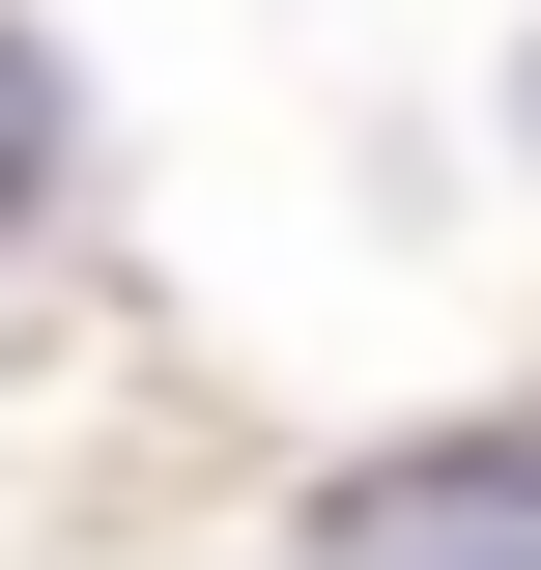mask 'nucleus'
I'll list each match as a JSON object with an SVG mask.
<instances>
[{
  "instance_id": "nucleus-1",
  "label": "nucleus",
  "mask_w": 541,
  "mask_h": 570,
  "mask_svg": "<svg viewBox=\"0 0 541 570\" xmlns=\"http://www.w3.org/2000/svg\"><path fill=\"white\" fill-rule=\"evenodd\" d=\"M342 570H541V428L371 456V485H342Z\"/></svg>"
},
{
  "instance_id": "nucleus-2",
  "label": "nucleus",
  "mask_w": 541,
  "mask_h": 570,
  "mask_svg": "<svg viewBox=\"0 0 541 570\" xmlns=\"http://www.w3.org/2000/svg\"><path fill=\"white\" fill-rule=\"evenodd\" d=\"M58 200V58H29V29H0V228Z\"/></svg>"
}]
</instances>
